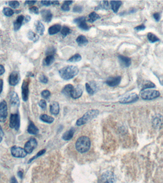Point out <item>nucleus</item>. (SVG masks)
<instances>
[{"label": "nucleus", "mask_w": 163, "mask_h": 183, "mask_svg": "<svg viewBox=\"0 0 163 183\" xmlns=\"http://www.w3.org/2000/svg\"><path fill=\"white\" fill-rule=\"evenodd\" d=\"M3 82L2 79H0V94L1 93L3 89Z\"/></svg>", "instance_id": "55"}, {"label": "nucleus", "mask_w": 163, "mask_h": 183, "mask_svg": "<svg viewBox=\"0 0 163 183\" xmlns=\"http://www.w3.org/2000/svg\"><path fill=\"white\" fill-rule=\"evenodd\" d=\"M37 142L35 138H31L28 141L26 142L24 145V149L27 154L32 153L34 150L36 148Z\"/></svg>", "instance_id": "12"}, {"label": "nucleus", "mask_w": 163, "mask_h": 183, "mask_svg": "<svg viewBox=\"0 0 163 183\" xmlns=\"http://www.w3.org/2000/svg\"><path fill=\"white\" fill-rule=\"evenodd\" d=\"M18 175L20 178L22 179L23 177V172L22 171H19L18 172Z\"/></svg>", "instance_id": "59"}, {"label": "nucleus", "mask_w": 163, "mask_h": 183, "mask_svg": "<svg viewBox=\"0 0 163 183\" xmlns=\"http://www.w3.org/2000/svg\"><path fill=\"white\" fill-rule=\"evenodd\" d=\"M138 99H139L138 95L136 93H130L123 97L120 99L119 102L123 104H131V103L136 102L138 100Z\"/></svg>", "instance_id": "8"}, {"label": "nucleus", "mask_w": 163, "mask_h": 183, "mask_svg": "<svg viewBox=\"0 0 163 183\" xmlns=\"http://www.w3.org/2000/svg\"><path fill=\"white\" fill-rule=\"evenodd\" d=\"M121 79L122 78L120 76L109 77L107 79L106 82L109 86L114 87L118 86L120 83Z\"/></svg>", "instance_id": "14"}, {"label": "nucleus", "mask_w": 163, "mask_h": 183, "mask_svg": "<svg viewBox=\"0 0 163 183\" xmlns=\"http://www.w3.org/2000/svg\"><path fill=\"white\" fill-rule=\"evenodd\" d=\"M76 41L80 46H86L88 43V41L86 37L82 35L79 36L78 37L76 38Z\"/></svg>", "instance_id": "26"}, {"label": "nucleus", "mask_w": 163, "mask_h": 183, "mask_svg": "<svg viewBox=\"0 0 163 183\" xmlns=\"http://www.w3.org/2000/svg\"><path fill=\"white\" fill-rule=\"evenodd\" d=\"M74 23L78 25V27L82 30L87 31L90 29V27L86 23V19L85 17H80L74 19Z\"/></svg>", "instance_id": "9"}, {"label": "nucleus", "mask_w": 163, "mask_h": 183, "mask_svg": "<svg viewBox=\"0 0 163 183\" xmlns=\"http://www.w3.org/2000/svg\"><path fill=\"white\" fill-rule=\"evenodd\" d=\"M3 136H4V133H3V130H2V127L0 126V142L2 141Z\"/></svg>", "instance_id": "52"}, {"label": "nucleus", "mask_w": 163, "mask_h": 183, "mask_svg": "<svg viewBox=\"0 0 163 183\" xmlns=\"http://www.w3.org/2000/svg\"><path fill=\"white\" fill-rule=\"evenodd\" d=\"M99 113V111L98 110L92 109L88 111V112H86L82 117L77 120L76 122V125L81 126L82 125H85L88 122L96 118L98 115Z\"/></svg>", "instance_id": "3"}, {"label": "nucleus", "mask_w": 163, "mask_h": 183, "mask_svg": "<svg viewBox=\"0 0 163 183\" xmlns=\"http://www.w3.org/2000/svg\"><path fill=\"white\" fill-rule=\"evenodd\" d=\"M29 12L30 13H34L35 14H38L39 13V11L38 8L36 6L32 7L29 8Z\"/></svg>", "instance_id": "45"}, {"label": "nucleus", "mask_w": 163, "mask_h": 183, "mask_svg": "<svg viewBox=\"0 0 163 183\" xmlns=\"http://www.w3.org/2000/svg\"><path fill=\"white\" fill-rule=\"evenodd\" d=\"M3 13L6 16L10 17L14 14V11L10 8L5 7L3 9Z\"/></svg>", "instance_id": "38"}, {"label": "nucleus", "mask_w": 163, "mask_h": 183, "mask_svg": "<svg viewBox=\"0 0 163 183\" xmlns=\"http://www.w3.org/2000/svg\"><path fill=\"white\" fill-rule=\"evenodd\" d=\"M84 8L81 5H75L73 9V12L77 13H81L83 12Z\"/></svg>", "instance_id": "43"}, {"label": "nucleus", "mask_w": 163, "mask_h": 183, "mask_svg": "<svg viewBox=\"0 0 163 183\" xmlns=\"http://www.w3.org/2000/svg\"><path fill=\"white\" fill-rule=\"evenodd\" d=\"M78 73V68L73 65L65 66L59 71V74L61 78L65 80L72 79L77 75Z\"/></svg>", "instance_id": "1"}, {"label": "nucleus", "mask_w": 163, "mask_h": 183, "mask_svg": "<svg viewBox=\"0 0 163 183\" xmlns=\"http://www.w3.org/2000/svg\"><path fill=\"white\" fill-rule=\"evenodd\" d=\"M7 115V104L6 101L3 100L0 103V121L5 122Z\"/></svg>", "instance_id": "11"}, {"label": "nucleus", "mask_w": 163, "mask_h": 183, "mask_svg": "<svg viewBox=\"0 0 163 183\" xmlns=\"http://www.w3.org/2000/svg\"><path fill=\"white\" fill-rule=\"evenodd\" d=\"M111 2V8L114 13H118L119 8L122 5V2L120 1H112Z\"/></svg>", "instance_id": "28"}, {"label": "nucleus", "mask_w": 163, "mask_h": 183, "mask_svg": "<svg viewBox=\"0 0 163 183\" xmlns=\"http://www.w3.org/2000/svg\"><path fill=\"white\" fill-rule=\"evenodd\" d=\"M120 64L124 67H129L131 64V59L129 57L119 55L118 57Z\"/></svg>", "instance_id": "17"}, {"label": "nucleus", "mask_w": 163, "mask_h": 183, "mask_svg": "<svg viewBox=\"0 0 163 183\" xmlns=\"http://www.w3.org/2000/svg\"><path fill=\"white\" fill-rule=\"evenodd\" d=\"M9 126L12 129L18 130L20 128V119L18 114H11L10 118Z\"/></svg>", "instance_id": "6"}, {"label": "nucleus", "mask_w": 163, "mask_h": 183, "mask_svg": "<svg viewBox=\"0 0 163 183\" xmlns=\"http://www.w3.org/2000/svg\"><path fill=\"white\" fill-rule=\"evenodd\" d=\"M11 183H18L17 180L15 177H13L11 178Z\"/></svg>", "instance_id": "57"}, {"label": "nucleus", "mask_w": 163, "mask_h": 183, "mask_svg": "<svg viewBox=\"0 0 163 183\" xmlns=\"http://www.w3.org/2000/svg\"><path fill=\"white\" fill-rule=\"evenodd\" d=\"M54 61V57L53 55H47L43 61V64L45 66H50L52 64Z\"/></svg>", "instance_id": "29"}, {"label": "nucleus", "mask_w": 163, "mask_h": 183, "mask_svg": "<svg viewBox=\"0 0 163 183\" xmlns=\"http://www.w3.org/2000/svg\"><path fill=\"white\" fill-rule=\"evenodd\" d=\"M24 20V17L23 15H20V16L18 17L15 20V21H14V23H13L14 31H17L20 29Z\"/></svg>", "instance_id": "19"}, {"label": "nucleus", "mask_w": 163, "mask_h": 183, "mask_svg": "<svg viewBox=\"0 0 163 183\" xmlns=\"http://www.w3.org/2000/svg\"><path fill=\"white\" fill-rule=\"evenodd\" d=\"M62 26L59 24H54L53 26H51L48 29V33L49 35H54L59 33V31L61 30Z\"/></svg>", "instance_id": "23"}, {"label": "nucleus", "mask_w": 163, "mask_h": 183, "mask_svg": "<svg viewBox=\"0 0 163 183\" xmlns=\"http://www.w3.org/2000/svg\"><path fill=\"white\" fill-rule=\"evenodd\" d=\"M27 37L29 40L34 42L38 41V40L39 39V36L31 31H30L27 34Z\"/></svg>", "instance_id": "31"}, {"label": "nucleus", "mask_w": 163, "mask_h": 183, "mask_svg": "<svg viewBox=\"0 0 163 183\" xmlns=\"http://www.w3.org/2000/svg\"><path fill=\"white\" fill-rule=\"evenodd\" d=\"M91 141L87 137L83 136L77 139L75 144L76 150L81 153H86L90 148Z\"/></svg>", "instance_id": "2"}, {"label": "nucleus", "mask_w": 163, "mask_h": 183, "mask_svg": "<svg viewBox=\"0 0 163 183\" xmlns=\"http://www.w3.org/2000/svg\"><path fill=\"white\" fill-rule=\"evenodd\" d=\"M28 132L31 134H37L39 132V129L36 126H35L33 122H30L29 125L27 129Z\"/></svg>", "instance_id": "24"}, {"label": "nucleus", "mask_w": 163, "mask_h": 183, "mask_svg": "<svg viewBox=\"0 0 163 183\" xmlns=\"http://www.w3.org/2000/svg\"><path fill=\"white\" fill-rule=\"evenodd\" d=\"M60 110L59 104L57 102H52L50 104V112L53 115H57Z\"/></svg>", "instance_id": "20"}, {"label": "nucleus", "mask_w": 163, "mask_h": 183, "mask_svg": "<svg viewBox=\"0 0 163 183\" xmlns=\"http://www.w3.org/2000/svg\"><path fill=\"white\" fill-rule=\"evenodd\" d=\"M52 5H59V1H52Z\"/></svg>", "instance_id": "58"}, {"label": "nucleus", "mask_w": 163, "mask_h": 183, "mask_svg": "<svg viewBox=\"0 0 163 183\" xmlns=\"http://www.w3.org/2000/svg\"><path fill=\"white\" fill-rule=\"evenodd\" d=\"M74 2L72 1H64V3H67V5H71Z\"/></svg>", "instance_id": "60"}, {"label": "nucleus", "mask_w": 163, "mask_h": 183, "mask_svg": "<svg viewBox=\"0 0 163 183\" xmlns=\"http://www.w3.org/2000/svg\"><path fill=\"white\" fill-rule=\"evenodd\" d=\"M140 95L143 100H151L160 97V93L157 90L147 89L141 91Z\"/></svg>", "instance_id": "4"}, {"label": "nucleus", "mask_w": 163, "mask_h": 183, "mask_svg": "<svg viewBox=\"0 0 163 183\" xmlns=\"http://www.w3.org/2000/svg\"><path fill=\"white\" fill-rule=\"evenodd\" d=\"M100 9H105V10H109V6L108 2L102 1L99 4V5L97 6L95 8V10H98Z\"/></svg>", "instance_id": "33"}, {"label": "nucleus", "mask_w": 163, "mask_h": 183, "mask_svg": "<svg viewBox=\"0 0 163 183\" xmlns=\"http://www.w3.org/2000/svg\"><path fill=\"white\" fill-rule=\"evenodd\" d=\"M9 5L11 7L16 9L19 7L20 3L17 1H12L9 2Z\"/></svg>", "instance_id": "42"}, {"label": "nucleus", "mask_w": 163, "mask_h": 183, "mask_svg": "<svg viewBox=\"0 0 163 183\" xmlns=\"http://www.w3.org/2000/svg\"><path fill=\"white\" fill-rule=\"evenodd\" d=\"M42 97L44 98V99H47L49 98V97L51 95V93L49 90H45L44 91H42V92L41 93Z\"/></svg>", "instance_id": "44"}, {"label": "nucleus", "mask_w": 163, "mask_h": 183, "mask_svg": "<svg viewBox=\"0 0 163 183\" xmlns=\"http://www.w3.org/2000/svg\"><path fill=\"white\" fill-rule=\"evenodd\" d=\"M39 105L40 107L43 110L45 109L46 108V107H47L46 102V101H45V100H44V99H43V100H41L40 101L39 103Z\"/></svg>", "instance_id": "47"}, {"label": "nucleus", "mask_w": 163, "mask_h": 183, "mask_svg": "<svg viewBox=\"0 0 163 183\" xmlns=\"http://www.w3.org/2000/svg\"><path fill=\"white\" fill-rule=\"evenodd\" d=\"M10 102L12 106L18 107L20 104V100L17 93L15 92H13L10 95Z\"/></svg>", "instance_id": "18"}, {"label": "nucleus", "mask_w": 163, "mask_h": 183, "mask_svg": "<svg viewBox=\"0 0 163 183\" xmlns=\"http://www.w3.org/2000/svg\"><path fill=\"white\" fill-rule=\"evenodd\" d=\"M85 88H86V91H87L88 94H90V95H92L95 93V90L90 85L89 83H85Z\"/></svg>", "instance_id": "41"}, {"label": "nucleus", "mask_w": 163, "mask_h": 183, "mask_svg": "<svg viewBox=\"0 0 163 183\" xmlns=\"http://www.w3.org/2000/svg\"><path fill=\"white\" fill-rule=\"evenodd\" d=\"M61 9L65 12H68L70 10L69 5H67V3L63 2V5H62L61 6Z\"/></svg>", "instance_id": "48"}, {"label": "nucleus", "mask_w": 163, "mask_h": 183, "mask_svg": "<svg viewBox=\"0 0 163 183\" xmlns=\"http://www.w3.org/2000/svg\"><path fill=\"white\" fill-rule=\"evenodd\" d=\"M28 76H32V77H34V74H32V73L30 72V73H28Z\"/></svg>", "instance_id": "61"}, {"label": "nucleus", "mask_w": 163, "mask_h": 183, "mask_svg": "<svg viewBox=\"0 0 163 183\" xmlns=\"http://www.w3.org/2000/svg\"><path fill=\"white\" fill-rule=\"evenodd\" d=\"M35 29L37 33L41 35H44V31H45V27L44 24L40 21H37L34 24Z\"/></svg>", "instance_id": "22"}, {"label": "nucleus", "mask_w": 163, "mask_h": 183, "mask_svg": "<svg viewBox=\"0 0 163 183\" xmlns=\"http://www.w3.org/2000/svg\"><path fill=\"white\" fill-rule=\"evenodd\" d=\"M82 57L79 53H76L68 60V62L71 63L79 62L81 60Z\"/></svg>", "instance_id": "35"}, {"label": "nucleus", "mask_w": 163, "mask_h": 183, "mask_svg": "<svg viewBox=\"0 0 163 183\" xmlns=\"http://www.w3.org/2000/svg\"><path fill=\"white\" fill-rule=\"evenodd\" d=\"M56 52V49L54 47H49L48 49L46 51V55H53L55 54Z\"/></svg>", "instance_id": "40"}, {"label": "nucleus", "mask_w": 163, "mask_h": 183, "mask_svg": "<svg viewBox=\"0 0 163 183\" xmlns=\"http://www.w3.org/2000/svg\"><path fill=\"white\" fill-rule=\"evenodd\" d=\"M46 150L45 149H42V150L40 151L39 152H38L36 155L34 156H33L32 158H31L29 160L28 163H30L32 162L33 161H34V160L36 158H38V157H39V156H42L43 154H45V153Z\"/></svg>", "instance_id": "39"}, {"label": "nucleus", "mask_w": 163, "mask_h": 183, "mask_svg": "<svg viewBox=\"0 0 163 183\" xmlns=\"http://www.w3.org/2000/svg\"><path fill=\"white\" fill-rule=\"evenodd\" d=\"M83 93V87L82 85H78L74 88L71 93V97L73 99H76L81 97Z\"/></svg>", "instance_id": "16"}, {"label": "nucleus", "mask_w": 163, "mask_h": 183, "mask_svg": "<svg viewBox=\"0 0 163 183\" xmlns=\"http://www.w3.org/2000/svg\"><path fill=\"white\" fill-rule=\"evenodd\" d=\"M41 14L42 20L44 22L49 23L52 21L53 14L50 10L44 9V10H42L41 11Z\"/></svg>", "instance_id": "15"}, {"label": "nucleus", "mask_w": 163, "mask_h": 183, "mask_svg": "<svg viewBox=\"0 0 163 183\" xmlns=\"http://www.w3.org/2000/svg\"><path fill=\"white\" fill-rule=\"evenodd\" d=\"M20 75L17 71H13L9 76V82L11 86H15L17 85L20 81Z\"/></svg>", "instance_id": "13"}, {"label": "nucleus", "mask_w": 163, "mask_h": 183, "mask_svg": "<svg viewBox=\"0 0 163 183\" xmlns=\"http://www.w3.org/2000/svg\"><path fill=\"white\" fill-rule=\"evenodd\" d=\"M153 17L155 19L157 22H159V20L160 19V14H159V13H154L153 14Z\"/></svg>", "instance_id": "51"}, {"label": "nucleus", "mask_w": 163, "mask_h": 183, "mask_svg": "<svg viewBox=\"0 0 163 183\" xmlns=\"http://www.w3.org/2000/svg\"><path fill=\"white\" fill-rule=\"evenodd\" d=\"M36 2V1H25V3L26 5H34Z\"/></svg>", "instance_id": "54"}, {"label": "nucleus", "mask_w": 163, "mask_h": 183, "mask_svg": "<svg viewBox=\"0 0 163 183\" xmlns=\"http://www.w3.org/2000/svg\"><path fill=\"white\" fill-rule=\"evenodd\" d=\"M147 38H148L149 41L152 43H154V42L160 41L159 39L157 37L156 35L151 33H149L147 34Z\"/></svg>", "instance_id": "36"}, {"label": "nucleus", "mask_w": 163, "mask_h": 183, "mask_svg": "<svg viewBox=\"0 0 163 183\" xmlns=\"http://www.w3.org/2000/svg\"><path fill=\"white\" fill-rule=\"evenodd\" d=\"M145 28H146V27H145V25L142 24L141 25L136 26L135 28H134V29H135V30L137 31H142L143 30H145Z\"/></svg>", "instance_id": "49"}, {"label": "nucleus", "mask_w": 163, "mask_h": 183, "mask_svg": "<svg viewBox=\"0 0 163 183\" xmlns=\"http://www.w3.org/2000/svg\"><path fill=\"white\" fill-rule=\"evenodd\" d=\"M72 30L68 26H64L63 27L61 30V33L63 37H65L68 35L71 34Z\"/></svg>", "instance_id": "37"}, {"label": "nucleus", "mask_w": 163, "mask_h": 183, "mask_svg": "<svg viewBox=\"0 0 163 183\" xmlns=\"http://www.w3.org/2000/svg\"><path fill=\"white\" fill-rule=\"evenodd\" d=\"M41 120L44 122L46 123H48V124H51L54 121V118L53 117H51V116H49L48 115H46V114H43L41 115L40 117Z\"/></svg>", "instance_id": "30"}, {"label": "nucleus", "mask_w": 163, "mask_h": 183, "mask_svg": "<svg viewBox=\"0 0 163 183\" xmlns=\"http://www.w3.org/2000/svg\"><path fill=\"white\" fill-rule=\"evenodd\" d=\"M74 89V87L71 84L66 85L62 89V93L67 97H71V93Z\"/></svg>", "instance_id": "21"}, {"label": "nucleus", "mask_w": 163, "mask_h": 183, "mask_svg": "<svg viewBox=\"0 0 163 183\" xmlns=\"http://www.w3.org/2000/svg\"><path fill=\"white\" fill-rule=\"evenodd\" d=\"M41 3L45 6H49L52 5V1H41Z\"/></svg>", "instance_id": "50"}, {"label": "nucleus", "mask_w": 163, "mask_h": 183, "mask_svg": "<svg viewBox=\"0 0 163 183\" xmlns=\"http://www.w3.org/2000/svg\"><path fill=\"white\" fill-rule=\"evenodd\" d=\"M5 72V67L3 65L0 64V76L3 75Z\"/></svg>", "instance_id": "53"}, {"label": "nucleus", "mask_w": 163, "mask_h": 183, "mask_svg": "<svg viewBox=\"0 0 163 183\" xmlns=\"http://www.w3.org/2000/svg\"><path fill=\"white\" fill-rule=\"evenodd\" d=\"M31 20V17L29 15H27L25 17H24V23H27L29 22Z\"/></svg>", "instance_id": "56"}, {"label": "nucleus", "mask_w": 163, "mask_h": 183, "mask_svg": "<svg viewBox=\"0 0 163 183\" xmlns=\"http://www.w3.org/2000/svg\"><path fill=\"white\" fill-rule=\"evenodd\" d=\"M11 151L13 156L16 158H24L27 154L24 149L19 146H13L11 148Z\"/></svg>", "instance_id": "7"}, {"label": "nucleus", "mask_w": 163, "mask_h": 183, "mask_svg": "<svg viewBox=\"0 0 163 183\" xmlns=\"http://www.w3.org/2000/svg\"><path fill=\"white\" fill-rule=\"evenodd\" d=\"M156 87V86L154 85L153 82L150 81H146L145 82V83H143V85L142 89V90H147V89H149V88H154Z\"/></svg>", "instance_id": "34"}, {"label": "nucleus", "mask_w": 163, "mask_h": 183, "mask_svg": "<svg viewBox=\"0 0 163 183\" xmlns=\"http://www.w3.org/2000/svg\"><path fill=\"white\" fill-rule=\"evenodd\" d=\"M29 83L30 80L28 79L27 80H24L22 84V98L24 101H27L28 99L29 94Z\"/></svg>", "instance_id": "10"}, {"label": "nucleus", "mask_w": 163, "mask_h": 183, "mask_svg": "<svg viewBox=\"0 0 163 183\" xmlns=\"http://www.w3.org/2000/svg\"><path fill=\"white\" fill-rule=\"evenodd\" d=\"M74 128H72L71 129H70L69 131L65 132L62 136V138L65 141H68V140H70L72 138L73 136L74 135Z\"/></svg>", "instance_id": "25"}, {"label": "nucleus", "mask_w": 163, "mask_h": 183, "mask_svg": "<svg viewBox=\"0 0 163 183\" xmlns=\"http://www.w3.org/2000/svg\"><path fill=\"white\" fill-rule=\"evenodd\" d=\"M154 126L156 128H160L163 126V117L161 115L156 116L153 121Z\"/></svg>", "instance_id": "27"}, {"label": "nucleus", "mask_w": 163, "mask_h": 183, "mask_svg": "<svg viewBox=\"0 0 163 183\" xmlns=\"http://www.w3.org/2000/svg\"><path fill=\"white\" fill-rule=\"evenodd\" d=\"M39 81L42 83H47L48 82V78L44 75H41L39 77Z\"/></svg>", "instance_id": "46"}, {"label": "nucleus", "mask_w": 163, "mask_h": 183, "mask_svg": "<svg viewBox=\"0 0 163 183\" xmlns=\"http://www.w3.org/2000/svg\"><path fill=\"white\" fill-rule=\"evenodd\" d=\"M115 174L110 171H107L102 174L98 180V183H116Z\"/></svg>", "instance_id": "5"}, {"label": "nucleus", "mask_w": 163, "mask_h": 183, "mask_svg": "<svg viewBox=\"0 0 163 183\" xmlns=\"http://www.w3.org/2000/svg\"><path fill=\"white\" fill-rule=\"evenodd\" d=\"M101 17L99 16V14L96 13L95 12H92L89 15V19L88 20V22L91 23H94V22L99 19Z\"/></svg>", "instance_id": "32"}]
</instances>
